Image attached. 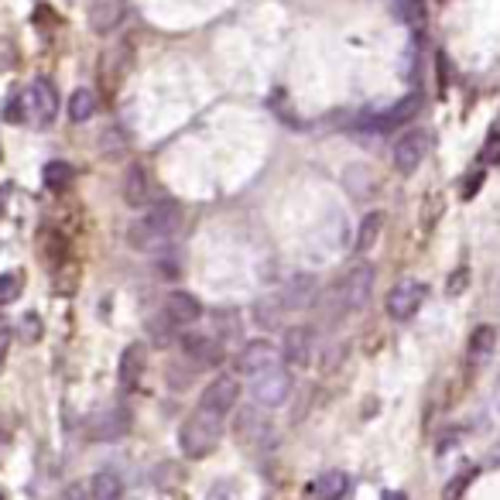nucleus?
<instances>
[{"label": "nucleus", "instance_id": "1", "mask_svg": "<svg viewBox=\"0 0 500 500\" xmlns=\"http://www.w3.org/2000/svg\"><path fill=\"white\" fill-rule=\"evenodd\" d=\"M178 226H182V209L175 202H154L144 217H137L127 226V243L141 254H158L175 240Z\"/></svg>", "mask_w": 500, "mask_h": 500}, {"label": "nucleus", "instance_id": "2", "mask_svg": "<svg viewBox=\"0 0 500 500\" xmlns=\"http://www.w3.org/2000/svg\"><path fill=\"white\" fill-rule=\"evenodd\" d=\"M373 278H377V271H373V264H370V261L353 264L347 275H343L340 282L332 284V291H329V299H326L329 319H336V316L343 319V316H353V312H360V308L370 302V291H373Z\"/></svg>", "mask_w": 500, "mask_h": 500}, {"label": "nucleus", "instance_id": "3", "mask_svg": "<svg viewBox=\"0 0 500 500\" xmlns=\"http://www.w3.org/2000/svg\"><path fill=\"white\" fill-rule=\"evenodd\" d=\"M219 439H223V414L206 412V408H196L178 429V446L189 459L209 456L219 446Z\"/></svg>", "mask_w": 500, "mask_h": 500}, {"label": "nucleus", "instance_id": "4", "mask_svg": "<svg viewBox=\"0 0 500 500\" xmlns=\"http://www.w3.org/2000/svg\"><path fill=\"white\" fill-rule=\"evenodd\" d=\"M291 388H295V381H291V373L282 367L264 370L258 377H250V398H254V405H261V408H282L284 401L291 398Z\"/></svg>", "mask_w": 500, "mask_h": 500}, {"label": "nucleus", "instance_id": "5", "mask_svg": "<svg viewBox=\"0 0 500 500\" xmlns=\"http://www.w3.org/2000/svg\"><path fill=\"white\" fill-rule=\"evenodd\" d=\"M24 113H28V120L35 127H48L55 120V113H59V93H55V86L48 79H35L28 86V93H24Z\"/></svg>", "mask_w": 500, "mask_h": 500}, {"label": "nucleus", "instance_id": "6", "mask_svg": "<svg viewBox=\"0 0 500 500\" xmlns=\"http://www.w3.org/2000/svg\"><path fill=\"white\" fill-rule=\"evenodd\" d=\"M234 432H237L240 446H247V449H264V446H271V439H275L271 418L264 412H258V405H254V408H243V412L237 414Z\"/></svg>", "mask_w": 500, "mask_h": 500}, {"label": "nucleus", "instance_id": "7", "mask_svg": "<svg viewBox=\"0 0 500 500\" xmlns=\"http://www.w3.org/2000/svg\"><path fill=\"white\" fill-rule=\"evenodd\" d=\"M418 110H422V93H408V96H405V100H398L394 107L367 117V120H364V127L373 131V134H388V131H394V127L412 124L414 117H418Z\"/></svg>", "mask_w": 500, "mask_h": 500}, {"label": "nucleus", "instance_id": "8", "mask_svg": "<svg viewBox=\"0 0 500 500\" xmlns=\"http://www.w3.org/2000/svg\"><path fill=\"white\" fill-rule=\"evenodd\" d=\"M422 302H425V284L422 282H398L388 291V302H384V308H388V316H391L394 323H408L414 312L422 308Z\"/></svg>", "mask_w": 500, "mask_h": 500}, {"label": "nucleus", "instance_id": "9", "mask_svg": "<svg viewBox=\"0 0 500 500\" xmlns=\"http://www.w3.org/2000/svg\"><path fill=\"white\" fill-rule=\"evenodd\" d=\"M278 364H282V349L267 340H250L237 353V373H243V377H258L264 370H275Z\"/></svg>", "mask_w": 500, "mask_h": 500}, {"label": "nucleus", "instance_id": "10", "mask_svg": "<svg viewBox=\"0 0 500 500\" xmlns=\"http://www.w3.org/2000/svg\"><path fill=\"white\" fill-rule=\"evenodd\" d=\"M237 401H240V381L230 377V373H219V377H213V381L206 384V391L199 398V408L217 412V414H230L237 408Z\"/></svg>", "mask_w": 500, "mask_h": 500}, {"label": "nucleus", "instance_id": "11", "mask_svg": "<svg viewBox=\"0 0 500 500\" xmlns=\"http://www.w3.org/2000/svg\"><path fill=\"white\" fill-rule=\"evenodd\" d=\"M120 193H124V202L134 206V209H148V206H154V199H158L154 178L144 165H131V168H127Z\"/></svg>", "mask_w": 500, "mask_h": 500}, {"label": "nucleus", "instance_id": "12", "mask_svg": "<svg viewBox=\"0 0 500 500\" xmlns=\"http://www.w3.org/2000/svg\"><path fill=\"white\" fill-rule=\"evenodd\" d=\"M425 152H429V137H425V131H405L394 141V152H391L394 168L401 175H412L414 168L422 165Z\"/></svg>", "mask_w": 500, "mask_h": 500}, {"label": "nucleus", "instance_id": "13", "mask_svg": "<svg viewBox=\"0 0 500 500\" xmlns=\"http://www.w3.org/2000/svg\"><path fill=\"white\" fill-rule=\"evenodd\" d=\"M182 353L202 370L223 364V343L213 340V336H202V332H185L182 336Z\"/></svg>", "mask_w": 500, "mask_h": 500}, {"label": "nucleus", "instance_id": "14", "mask_svg": "<svg viewBox=\"0 0 500 500\" xmlns=\"http://www.w3.org/2000/svg\"><path fill=\"white\" fill-rule=\"evenodd\" d=\"M131 432V412L127 408H107L89 422V439L93 442H113L120 435Z\"/></svg>", "mask_w": 500, "mask_h": 500}, {"label": "nucleus", "instance_id": "15", "mask_svg": "<svg viewBox=\"0 0 500 500\" xmlns=\"http://www.w3.org/2000/svg\"><path fill=\"white\" fill-rule=\"evenodd\" d=\"M278 349H282V360L288 367H305L312 360V329L308 326L284 329V340Z\"/></svg>", "mask_w": 500, "mask_h": 500}, {"label": "nucleus", "instance_id": "16", "mask_svg": "<svg viewBox=\"0 0 500 500\" xmlns=\"http://www.w3.org/2000/svg\"><path fill=\"white\" fill-rule=\"evenodd\" d=\"M148 367V349L144 343H131V347L120 353V367H117V381L124 391H134L141 384V373Z\"/></svg>", "mask_w": 500, "mask_h": 500}, {"label": "nucleus", "instance_id": "17", "mask_svg": "<svg viewBox=\"0 0 500 500\" xmlns=\"http://www.w3.org/2000/svg\"><path fill=\"white\" fill-rule=\"evenodd\" d=\"M199 316H202V305H199L196 295H189V291H172V295L165 299V319H168L175 329L193 326V323H199Z\"/></svg>", "mask_w": 500, "mask_h": 500}, {"label": "nucleus", "instance_id": "18", "mask_svg": "<svg viewBox=\"0 0 500 500\" xmlns=\"http://www.w3.org/2000/svg\"><path fill=\"white\" fill-rule=\"evenodd\" d=\"M86 18L96 35H110L117 24L124 21V0H89Z\"/></svg>", "mask_w": 500, "mask_h": 500}, {"label": "nucleus", "instance_id": "19", "mask_svg": "<svg viewBox=\"0 0 500 500\" xmlns=\"http://www.w3.org/2000/svg\"><path fill=\"white\" fill-rule=\"evenodd\" d=\"M312 299H316V278H312V275H295V278L278 291V302L284 305V312L305 308V305H312Z\"/></svg>", "mask_w": 500, "mask_h": 500}, {"label": "nucleus", "instance_id": "20", "mask_svg": "<svg viewBox=\"0 0 500 500\" xmlns=\"http://www.w3.org/2000/svg\"><path fill=\"white\" fill-rule=\"evenodd\" d=\"M308 494L319 500H343L349 494V477L340 473V470H329V473H323V477L308 487Z\"/></svg>", "mask_w": 500, "mask_h": 500}, {"label": "nucleus", "instance_id": "21", "mask_svg": "<svg viewBox=\"0 0 500 500\" xmlns=\"http://www.w3.org/2000/svg\"><path fill=\"white\" fill-rule=\"evenodd\" d=\"M89 500H124V480L110 470L96 473L89 480Z\"/></svg>", "mask_w": 500, "mask_h": 500}, {"label": "nucleus", "instance_id": "22", "mask_svg": "<svg viewBox=\"0 0 500 500\" xmlns=\"http://www.w3.org/2000/svg\"><path fill=\"white\" fill-rule=\"evenodd\" d=\"M494 347H497V329L477 326L473 329V336H470V360H473V364H487L490 353H494Z\"/></svg>", "mask_w": 500, "mask_h": 500}, {"label": "nucleus", "instance_id": "23", "mask_svg": "<svg viewBox=\"0 0 500 500\" xmlns=\"http://www.w3.org/2000/svg\"><path fill=\"white\" fill-rule=\"evenodd\" d=\"M381 230H384V213H381V209H373V213L364 217L360 230H357V254H367L370 247L377 243V237H381Z\"/></svg>", "mask_w": 500, "mask_h": 500}, {"label": "nucleus", "instance_id": "24", "mask_svg": "<svg viewBox=\"0 0 500 500\" xmlns=\"http://www.w3.org/2000/svg\"><path fill=\"white\" fill-rule=\"evenodd\" d=\"M254 319H258V326L264 329H278L284 319V305L278 302V295H267L261 302L254 305Z\"/></svg>", "mask_w": 500, "mask_h": 500}, {"label": "nucleus", "instance_id": "25", "mask_svg": "<svg viewBox=\"0 0 500 500\" xmlns=\"http://www.w3.org/2000/svg\"><path fill=\"white\" fill-rule=\"evenodd\" d=\"M42 175H45V185H48L52 193H62V189H69V185H72L76 168H72L69 161H48Z\"/></svg>", "mask_w": 500, "mask_h": 500}, {"label": "nucleus", "instance_id": "26", "mask_svg": "<svg viewBox=\"0 0 500 500\" xmlns=\"http://www.w3.org/2000/svg\"><path fill=\"white\" fill-rule=\"evenodd\" d=\"M96 113V96H93V89H76L72 96H69V117L76 120V124H83Z\"/></svg>", "mask_w": 500, "mask_h": 500}, {"label": "nucleus", "instance_id": "27", "mask_svg": "<svg viewBox=\"0 0 500 500\" xmlns=\"http://www.w3.org/2000/svg\"><path fill=\"white\" fill-rule=\"evenodd\" d=\"M473 477H477V470L470 466V470H459L456 477L446 483V490H442V500H463V494H466V487L473 483Z\"/></svg>", "mask_w": 500, "mask_h": 500}, {"label": "nucleus", "instance_id": "28", "mask_svg": "<svg viewBox=\"0 0 500 500\" xmlns=\"http://www.w3.org/2000/svg\"><path fill=\"white\" fill-rule=\"evenodd\" d=\"M21 284L24 278L18 271H7V275H0V305H11L18 295H21Z\"/></svg>", "mask_w": 500, "mask_h": 500}, {"label": "nucleus", "instance_id": "29", "mask_svg": "<svg viewBox=\"0 0 500 500\" xmlns=\"http://www.w3.org/2000/svg\"><path fill=\"white\" fill-rule=\"evenodd\" d=\"M394 11H398V18H405V21H418V18L425 14L422 0H398V4H394Z\"/></svg>", "mask_w": 500, "mask_h": 500}, {"label": "nucleus", "instance_id": "30", "mask_svg": "<svg viewBox=\"0 0 500 500\" xmlns=\"http://www.w3.org/2000/svg\"><path fill=\"white\" fill-rule=\"evenodd\" d=\"M21 336L28 343H35V340H42V319L35 316V312H28L21 319Z\"/></svg>", "mask_w": 500, "mask_h": 500}, {"label": "nucleus", "instance_id": "31", "mask_svg": "<svg viewBox=\"0 0 500 500\" xmlns=\"http://www.w3.org/2000/svg\"><path fill=\"white\" fill-rule=\"evenodd\" d=\"M209 500H240V487L230 480H219L217 487L209 490Z\"/></svg>", "mask_w": 500, "mask_h": 500}, {"label": "nucleus", "instance_id": "32", "mask_svg": "<svg viewBox=\"0 0 500 500\" xmlns=\"http://www.w3.org/2000/svg\"><path fill=\"white\" fill-rule=\"evenodd\" d=\"M483 161L487 165H500V134H490L483 144Z\"/></svg>", "mask_w": 500, "mask_h": 500}, {"label": "nucleus", "instance_id": "33", "mask_svg": "<svg viewBox=\"0 0 500 500\" xmlns=\"http://www.w3.org/2000/svg\"><path fill=\"white\" fill-rule=\"evenodd\" d=\"M466 282H470V271H466V267H459L456 275L446 282V291H449V295H459V291L466 288Z\"/></svg>", "mask_w": 500, "mask_h": 500}, {"label": "nucleus", "instance_id": "34", "mask_svg": "<svg viewBox=\"0 0 500 500\" xmlns=\"http://www.w3.org/2000/svg\"><path fill=\"white\" fill-rule=\"evenodd\" d=\"M483 189V172H473L466 178V185H463V199H473Z\"/></svg>", "mask_w": 500, "mask_h": 500}, {"label": "nucleus", "instance_id": "35", "mask_svg": "<svg viewBox=\"0 0 500 500\" xmlns=\"http://www.w3.org/2000/svg\"><path fill=\"white\" fill-rule=\"evenodd\" d=\"M59 500H89V490L83 487V483H69Z\"/></svg>", "mask_w": 500, "mask_h": 500}, {"label": "nucleus", "instance_id": "36", "mask_svg": "<svg viewBox=\"0 0 500 500\" xmlns=\"http://www.w3.org/2000/svg\"><path fill=\"white\" fill-rule=\"evenodd\" d=\"M7 349H11V323L0 316V360L7 357Z\"/></svg>", "mask_w": 500, "mask_h": 500}, {"label": "nucleus", "instance_id": "37", "mask_svg": "<svg viewBox=\"0 0 500 500\" xmlns=\"http://www.w3.org/2000/svg\"><path fill=\"white\" fill-rule=\"evenodd\" d=\"M217 326L223 329V332H230V336H240V326H237V316H217Z\"/></svg>", "mask_w": 500, "mask_h": 500}, {"label": "nucleus", "instance_id": "38", "mask_svg": "<svg viewBox=\"0 0 500 500\" xmlns=\"http://www.w3.org/2000/svg\"><path fill=\"white\" fill-rule=\"evenodd\" d=\"M381 500H408V497H405L401 490H384V494H381Z\"/></svg>", "mask_w": 500, "mask_h": 500}, {"label": "nucleus", "instance_id": "39", "mask_svg": "<svg viewBox=\"0 0 500 500\" xmlns=\"http://www.w3.org/2000/svg\"><path fill=\"white\" fill-rule=\"evenodd\" d=\"M494 408L500 412V381H497V388H494Z\"/></svg>", "mask_w": 500, "mask_h": 500}, {"label": "nucleus", "instance_id": "40", "mask_svg": "<svg viewBox=\"0 0 500 500\" xmlns=\"http://www.w3.org/2000/svg\"><path fill=\"white\" fill-rule=\"evenodd\" d=\"M494 463H497V466H500V446H497V449H494Z\"/></svg>", "mask_w": 500, "mask_h": 500}, {"label": "nucleus", "instance_id": "41", "mask_svg": "<svg viewBox=\"0 0 500 500\" xmlns=\"http://www.w3.org/2000/svg\"><path fill=\"white\" fill-rule=\"evenodd\" d=\"M0 500H7V497H4V494H0Z\"/></svg>", "mask_w": 500, "mask_h": 500}]
</instances>
